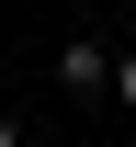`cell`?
I'll return each mask as SVG.
<instances>
[{
  "mask_svg": "<svg viewBox=\"0 0 136 147\" xmlns=\"http://www.w3.org/2000/svg\"><path fill=\"white\" fill-rule=\"evenodd\" d=\"M0 147H12V113H0Z\"/></svg>",
  "mask_w": 136,
  "mask_h": 147,
  "instance_id": "obj_3",
  "label": "cell"
},
{
  "mask_svg": "<svg viewBox=\"0 0 136 147\" xmlns=\"http://www.w3.org/2000/svg\"><path fill=\"white\" fill-rule=\"evenodd\" d=\"M114 91H125V113H136V57H114Z\"/></svg>",
  "mask_w": 136,
  "mask_h": 147,
  "instance_id": "obj_2",
  "label": "cell"
},
{
  "mask_svg": "<svg viewBox=\"0 0 136 147\" xmlns=\"http://www.w3.org/2000/svg\"><path fill=\"white\" fill-rule=\"evenodd\" d=\"M57 79H68V91H102V79H114V57H102V45H68V57H57Z\"/></svg>",
  "mask_w": 136,
  "mask_h": 147,
  "instance_id": "obj_1",
  "label": "cell"
}]
</instances>
